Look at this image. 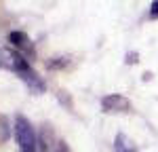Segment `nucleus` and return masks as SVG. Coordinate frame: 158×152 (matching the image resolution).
I'll return each mask as SVG.
<instances>
[{
	"label": "nucleus",
	"instance_id": "1",
	"mask_svg": "<svg viewBox=\"0 0 158 152\" xmlns=\"http://www.w3.org/2000/svg\"><path fill=\"white\" fill-rule=\"evenodd\" d=\"M0 65H4L6 70H11V72H15V74H19L32 89H38V91L44 89V85H42L40 78L32 72L27 59H23L21 53L11 51V49H0Z\"/></svg>",
	"mask_w": 158,
	"mask_h": 152
},
{
	"label": "nucleus",
	"instance_id": "2",
	"mask_svg": "<svg viewBox=\"0 0 158 152\" xmlns=\"http://www.w3.org/2000/svg\"><path fill=\"white\" fill-rule=\"evenodd\" d=\"M15 135H17V141L21 146L23 152H36V137H34V131L30 123L25 120L23 116H17L15 120Z\"/></svg>",
	"mask_w": 158,
	"mask_h": 152
},
{
	"label": "nucleus",
	"instance_id": "3",
	"mask_svg": "<svg viewBox=\"0 0 158 152\" xmlns=\"http://www.w3.org/2000/svg\"><path fill=\"white\" fill-rule=\"evenodd\" d=\"M101 106H103L106 112H120V110H129L131 108L129 99H124L120 95H110V97H106V99L101 101Z\"/></svg>",
	"mask_w": 158,
	"mask_h": 152
},
{
	"label": "nucleus",
	"instance_id": "4",
	"mask_svg": "<svg viewBox=\"0 0 158 152\" xmlns=\"http://www.w3.org/2000/svg\"><path fill=\"white\" fill-rule=\"evenodd\" d=\"M9 40H11V42H13V44H15L19 51H23V53H27V55H32V53H34V47H32L30 38L25 36L23 32H11Z\"/></svg>",
	"mask_w": 158,
	"mask_h": 152
},
{
	"label": "nucleus",
	"instance_id": "5",
	"mask_svg": "<svg viewBox=\"0 0 158 152\" xmlns=\"http://www.w3.org/2000/svg\"><path fill=\"white\" fill-rule=\"evenodd\" d=\"M116 152H137V150H135V146L124 135H118L116 137Z\"/></svg>",
	"mask_w": 158,
	"mask_h": 152
},
{
	"label": "nucleus",
	"instance_id": "6",
	"mask_svg": "<svg viewBox=\"0 0 158 152\" xmlns=\"http://www.w3.org/2000/svg\"><path fill=\"white\" fill-rule=\"evenodd\" d=\"M152 17H158V0L152 4Z\"/></svg>",
	"mask_w": 158,
	"mask_h": 152
}]
</instances>
